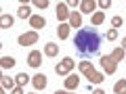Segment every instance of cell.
Segmentation results:
<instances>
[{"mask_svg":"<svg viewBox=\"0 0 126 94\" xmlns=\"http://www.w3.org/2000/svg\"><path fill=\"white\" fill-rule=\"evenodd\" d=\"M74 44H76V50L80 57H93L101 48V34L97 31V27H82L76 31Z\"/></svg>","mask_w":126,"mask_h":94,"instance_id":"cell-1","label":"cell"},{"mask_svg":"<svg viewBox=\"0 0 126 94\" xmlns=\"http://www.w3.org/2000/svg\"><path fill=\"white\" fill-rule=\"evenodd\" d=\"M76 67V61H74L72 57H65V59H61V61L55 65V71H57V75H61V77H67L69 75V71Z\"/></svg>","mask_w":126,"mask_h":94,"instance_id":"cell-2","label":"cell"},{"mask_svg":"<svg viewBox=\"0 0 126 94\" xmlns=\"http://www.w3.org/2000/svg\"><path fill=\"white\" fill-rule=\"evenodd\" d=\"M101 67H103V71H105V73L113 75V73H116V69H118V63L113 61L109 54H103V57H101Z\"/></svg>","mask_w":126,"mask_h":94,"instance_id":"cell-3","label":"cell"},{"mask_svg":"<svg viewBox=\"0 0 126 94\" xmlns=\"http://www.w3.org/2000/svg\"><path fill=\"white\" fill-rule=\"evenodd\" d=\"M38 42V31H25V34H21L19 36V46H32Z\"/></svg>","mask_w":126,"mask_h":94,"instance_id":"cell-4","label":"cell"},{"mask_svg":"<svg viewBox=\"0 0 126 94\" xmlns=\"http://www.w3.org/2000/svg\"><path fill=\"white\" fill-rule=\"evenodd\" d=\"M69 15H72V11H69L67 2H59L57 4V19L61 23H65V21H69Z\"/></svg>","mask_w":126,"mask_h":94,"instance_id":"cell-5","label":"cell"},{"mask_svg":"<svg viewBox=\"0 0 126 94\" xmlns=\"http://www.w3.org/2000/svg\"><path fill=\"white\" fill-rule=\"evenodd\" d=\"M27 65L34 67V69L42 65V52H40V50H32V52H30V57H27Z\"/></svg>","mask_w":126,"mask_h":94,"instance_id":"cell-6","label":"cell"},{"mask_svg":"<svg viewBox=\"0 0 126 94\" xmlns=\"http://www.w3.org/2000/svg\"><path fill=\"white\" fill-rule=\"evenodd\" d=\"M97 2L94 0H82L80 2V13H88V15H94L97 13Z\"/></svg>","mask_w":126,"mask_h":94,"instance_id":"cell-7","label":"cell"},{"mask_svg":"<svg viewBox=\"0 0 126 94\" xmlns=\"http://www.w3.org/2000/svg\"><path fill=\"white\" fill-rule=\"evenodd\" d=\"M32 84H34V88H36V90H44L46 84H48V80H46L44 73H36V75L32 77Z\"/></svg>","mask_w":126,"mask_h":94,"instance_id":"cell-8","label":"cell"},{"mask_svg":"<svg viewBox=\"0 0 126 94\" xmlns=\"http://www.w3.org/2000/svg\"><path fill=\"white\" fill-rule=\"evenodd\" d=\"M44 25H46V19L42 17V15H32L30 17V27H34V31L42 29Z\"/></svg>","mask_w":126,"mask_h":94,"instance_id":"cell-9","label":"cell"},{"mask_svg":"<svg viewBox=\"0 0 126 94\" xmlns=\"http://www.w3.org/2000/svg\"><path fill=\"white\" fill-rule=\"evenodd\" d=\"M69 23H59V27H57V36H59V40H67L69 38Z\"/></svg>","mask_w":126,"mask_h":94,"instance_id":"cell-10","label":"cell"},{"mask_svg":"<svg viewBox=\"0 0 126 94\" xmlns=\"http://www.w3.org/2000/svg\"><path fill=\"white\" fill-rule=\"evenodd\" d=\"M69 27H80L82 29V13H76V11H72V15H69Z\"/></svg>","mask_w":126,"mask_h":94,"instance_id":"cell-11","label":"cell"},{"mask_svg":"<svg viewBox=\"0 0 126 94\" xmlns=\"http://www.w3.org/2000/svg\"><path fill=\"white\" fill-rule=\"evenodd\" d=\"M78 69H80V71L84 73V77H88L90 73L94 71V67H93V63H90V61H80V65H78Z\"/></svg>","mask_w":126,"mask_h":94,"instance_id":"cell-12","label":"cell"},{"mask_svg":"<svg viewBox=\"0 0 126 94\" xmlns=\"http://www.w3.org/2000/svg\"><path fill=\"white\" fill-rule=\"evenodd\" d=\"M80 84V77L78 75H67L65 77V90H76Z\"/></svg>","mask_w":126,"mask_h":94,"instance_id":"cell-13","label":"cell"},{"mask_svg":"<svg viewBox=\"0 0 126 94\" xmlns=\"http://www.w3.org/2000/svg\"><path fill=\"white\" fill-rule=\"evenodd\" d=\"M109 57H111L116 63H120V61H124V59H126V52H124V48H122V46H118V48L111 50V54H109Z\"/></svg>","mask_w":126,"mask_h":94,"instance_id":"cell-14","label":"cell"},{"mask_svg":"<svg viewBox=\"0 0 126 94\" xmlns=\"http://www.w3.org/2000/svg\"><path fill=\"white\" fill-rule=\"evenodd\" d=\"M44 54L46 57H57L59 54V44H53V42L44 44Z\"/></svg>","mask_w":126,"mask_h":94,"instance_id":"cell-15","label":"cell"},{"mask_svg":"<svg viewBox=\"0 0 126 94\" xmlns=\"http://www.w3.org/2000/svg\"><path fill=\"white\" fill-rule=\"evenodd\" d=\"M0 84H2V90H13L15 86H17V82H15L13 77H9V75H2Z\"/></svg>","mask_w":126,"mask_h":94,"instance_id":"cell-16","label":"cell"},{"mask_svg":"<svg viewBox=\"0 0 126 94\" xmlns=\"http://www.w3.org/2000/svg\"><path fill=\"white\" fill-rule=\"evenodd\" d=\"M103 21H105V13H103V11H97V13L93 15V19H90L93 27H99V25H101Z\"/></svg>","mask_w":126,"mask_h":94,"instance_id":"cell-17","label":"cell"},{"mask_svg":"<svg viewBox=\"0 0 126 94\" xmlns=\"http://www.w3.org/2000/svg\"><path fill=\"white\" fill-rule=\"evenodd\" d=\"M13 23H15V19L11 17V15H2V17H0V27H2V29L13 27Z\"/></svg>","mask_w":126,"mask_h":94,"instance_id":"cell-18","label":"cell"},{"mask_svg":"<svg viewBox=\"0 0 126 94\" xmlns=\"http://www.w3.org/2000/svg\"><path fill=\"white\" fill-rule=\"evenodd\" d=\"M0 67L2 69H13L15 67V59L13 57H2L0 59Z\"/></svg>","mask_w":126,"mask_h":94,"instance_id":"cell-19","label":"cell"},{"mask_svg":"<svg viewBox=\"0 0 126 94\" xmlns=\"http://www.w3.org/2000/svg\"><path fill=\"white\" fill-rule=\"evenodd\" d=\"M103 80H105V75L103 73H99V71H93L88 75V82L90 84H103Z\"/></svg>","mask_w":126,"mask_h":94,"instance_id":"cell-20","label":"cell"},{"mask_svg":"<svg viewBox=\"0 0 126 94\" xmlns=\"http://www.w3.org/2000/svg\"><path fill=\"white\" fill-rule=\"evenodd\" d=\"M17 17H21V19H30V17H32L30 6H27V4H21V6H19V11H17Z\"/></svg>","mask_w":126,"mask_h":94,"instance_id":"cell-21","label":"cell"},{"mask_svg":"<svg viewBox=\"0 0 126 94\" xmlns=\"http://www.w3.org/2000/svg\"><path fill=\"white\" fill-rule=\"evenodd\" d=\"M15 82H17V86H25L27 82H30V75H27V73H17V75H15Z\"/></svg>","mask_w":126,"mask_h":94,"instance_id":"cell-22","label":"cell"},{"mask_svg":"<svg viewBox=\"0 0 126 94\" xmlns=\"http://www.w3.org/2000/svg\"><path fill=\"white\" fill-rule=\"evenodd\" d=\"M113 92H116V94H122V92H126V80H120V82H116V86H113Z\"/></svg>","mask_w":126,"mask_h":94,"instance_id":"cell-23","label":"cell"},{"mask_svg":"<svg viewBox=\"0 0 126 94\" xmlns=\"http://www.w3.org/2000/svg\"><path fill=\"white\" fill-rule=\"evenodd\" d=\"M105 38H107L109 42H113V40H116V38H118V29H113V27H111V29H109L107 34H105Z\"/></svg>","mask_w":126,"mask_h":94,"instance_id":"cell-24","label":"cell"},{"mask_svg":"<svg viewBox=\"0 0 126 94\" xmlns=\"http://www.w3.org/2000/svg\"><path fill=\"white\" fill-rule=\"evenodd\" d=\"M34 6H36V9H46V6H48V0H36Z\"/></svg>","mask_w":126,"mask_h":94,"instance_id":"cell-25","label":"cell"},{"mask_svg":"<svg viewBox=\"0 0 126 94\" xmlns=\"http://www.w3.org/2000/svg\"><path fill=\"white\" fill-rule=\"evenodd\" d=\"M120 25H122V17H113L111 19V27L116 29V27H120Z\"/></svg>","mask_w":126,"mask_h":94,"instance_id":"cell-26","label":"cell"},{"mask_svg":"<svg viewBox=\"0 0 126 94\" xmlns=\"http://www.w3.org/2000/svg\"><path fill=\"white\" fill-rule=\"evenodd\" d=\"M11 94H23V86H15V88L11 90Z\"/></svg>","mask_w":126,"mask_h":94,"instance_id":"cell-27","label":"cell"},{"mask_svg":"<svg viewBox=\"0 0 126 94\" xmlns=\"http://www.w3.org/2000/svg\"><path fill=\"white\" fill-rule=\"evenodd\" d=\"M99 6H101V9H109V6H111V2H109V0H101Z\"/></svg>","mask_w":126,"mask_h":94,"instance_id":"cell-28","label":"cell"},{"mask_svg":"<svg viewBox=\"0 0 126 94\" xmlns=\"http://www.w3.org/2000/svg\"><path fill=\"white\" fill-rule=\"evenodd\" d=\"M55 94H72V90H57Z\"/></svg>","mask_w":126,"mask_h":94,"instance_id":"cell-29","label":"cell"},{"mask_svg":"<svg viewBox=\"0 0 126 94\" xmlns=\"http://www.w3.org/2000/svg\"><path fill=\"white\" fill-rule=\"evenodd\" d=\"M93 94H105V90H101V88L99 90H93Z\"/></svg>","mask_w":126,"mask_h":94,"instance_id":"cell-30","label":"cell"},{"mask_svg":"<svg viewBox=\"0 0 126 94\" xmlns=\"http://www.w3.org/2000/svg\"><path fill=\"white\" fill-rule=\"evenodd\" d=\"M122 48H124V52H126V38L122 40Z\"/></svg>","mask_w":126,"mask_h":94,"instance_id":"cell-31","label":"cell"},{"mask_svg":"<svg viewBox=\"0 0 126 94\" xmlns=\"http://www.w3.org/2000/svg\"><path fill=\"white\" fill-rule=\"evenodd\" d=\"M122 94H126V92H122Z\"/></svg>","mask_w":126,"mask_h":94,"instance_id":"cell-32","label":"cell"}]
</instances>
